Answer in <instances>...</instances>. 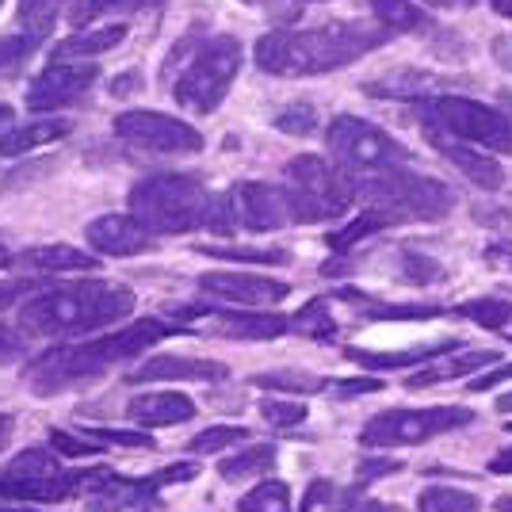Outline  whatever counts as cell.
Returning a JSON list of instances; mask_svg holds the SVG:
<instances>
[{"mask_svg":"<svg viewBox=\"0 0 512 512\" xmlns=\"http://www.w3.org/2000/svg\"><path fill=\"white\" fill-rule=\"evenodd\" d=\"M383 23H325L310 31H272L256 43V65L272 77H318L386 43Z\"/></svg>","mask_w":512,"mask_h":512,"instance_id":"obj_2","label":"cell"},{"mask_svg":"<svg viewBox=\"0 0 512 512\" xmlns=\"http://www.w3.org/2000/svg\"><path fill=\"white\" fill-rule=\"evenodd\" d=\"M8 123H12V107H0V134L8 130Z\"/></svg>","mask_w":512,"mask_h":512,"instance_id":"obj_58","label":"cell"},{"mask_svg":"<svg viewBox=\"0 0 512 512\" xmlns=\"http://www.w3.org/2000/svg\"><path fill=\"white\" fill-rule=\"evenodd\" d=\"M497 512H512V497H501V501H497Z\"/></svg>","mask_w":512,"mask_h":512,"instance_id":"obj_61","label":"cell"},{"mask_svg":"<svg viewBox=\"0 0 512 512\" xmlns=\"http://www.w3.org/2000/svg\"><path fill=\"white\" fill-rule=\"evenodd\" d=\"M428 142L444 153L451 165L467 176L470 184H478V188H486V192H497V188L505 184V169L497 165V157L482 153L478 146H467V142H448V138H444V134H436V130H428Z\"/></svg>","mask_w":512,"mask_h":512,"instance_id":"obj_19","label":"cell"},{"mask_svg":"<svg viewBox=\"0 0 512 512\" xmlns=\"http://www.w3.org/2000/svg\"><path fill=\"white\" fill-rule=\"evenodd\" d=\"M85 436L100 440V444H119V448H153L146 432H119V428H85Z\"/></svg>","mask_w":512,"mask_h":512,"instance_id":"obj_45","label":"cell"},{"mask_svg":"<svg viewBox=\"0 0 512 512\" xmlns=\"http://www.w3.org/2000/svg\"><path fill=\"white\" fill-rule=\"evenodd\" d=\"M230 199H234L237 226L249 230V234H272L287 222H299L291 188H272V184H253L249 180V184H237Z\"/></svg>","mask_w":512,"mask_h":512,"instance_id":"obj_13","label":"cell"},{"mask_svg":"<svg viewBox=\"0 0 512 512\" xmlns=\"http://www.w3.org/2000/svg\"><path fill=\"white\" fill-rule=\"evenodd\" d=\"M276 127L283 130V134H295V138H306V134H314V127H318V111H314L310 104L287 107L283 115H276Z\"/></svg>","mask_w":512,"mask_h":512,"instance_id":"obj_41","label":"cell"},{"mask_svg":"<svg viewBox=\"0 0 512 512\" xmlns=\"http://www.w3.org/2000/svg\"><path fill=\"white\" fill-rule=\"evenodd\" d=\"M199 291L211 295V299L234 302V306H253V310H264V306H276V302L287 299V283L268 276H253V272H203L199 276Z\"/></svg>","mask_w":512,"mask_h":512,"instance_id":"obj_15","label":"cell"},{"mask_svg":"<svg viewBox=\"0 0 512 512\" xmlns=\"http://www.w3.org/2000/svg\"><path fill=\"white\" fill-rule=\"evenodd\" d=\"M88 245L104 256H134L153 249V234L134 214H104L85 226Z\"/></svg>","mask_w":512,"mask_h":512,"instance_id":"obj_16","label":"cell"},{"mask_svg":"<svg viewBox=\"0 0 512 512\" xmlns=\"http://www.w3.org/2000/svg\"><path fill=\"white\" fill-rule=\"evenodd\" d=\"M272 463H276V448H272V444H253V448L230 455V459L218 467V474H222V482H241V478H253V474L272 470Z\"/></svg>","mask_w":512,"mask_h":512,"instance_id":"obj_27","label":"cell"},{"mask_svg":"<svg viewBox=\"0 0 512 512\" xmlns=\"http://www.w3.org/2000/svg\"><path fill=\"white\" fill-rule=\"evenodd\" d=\"M352 512H390L386 505H379V501H363V505H356Z\"/></svg>","mask_w":512,"mask_h":512,"instance_id":"obj_53","label":"cell"},{"mask_svg":"<svg viewBox=\"0 0 512 512\" xmlns=\"http://www.w3.org/2000/svg\"><path fill=\"white\" fill-rule=\"evenodd\" d=\"M203 256L237 260V264H287L291 260L283 249H203Z\"/></svg>","mask_w":512,"mask_h":512,"instance_id":"obj_42","label":"cell"},{"mask_svg":"<svg viewBox=\"0 0 512 512\" xmlns=\"http://www.w3.org/2000/svg\"><path fill=\"white\" fill-rule=\"evenodd\" d=\"M490 4H493V12H497V16L512 20V0H490Z\"/></svg>","mask_w":512,"mask_h":512,"instance_id":"obj_52","label":"cell"},{"mask_svg":"<svg viewBox=\"0 0 512 512\" xmlns=\"http://www.w3.org/2000/svg\"><path fill=\"white\" fill-rule=\"evenodd\" d=\"M12 425H16V421H12L8 413H0V440H8V432H12Z\"/></svg>","mask_w":512,"mask_h":512,"instance_id":"obj_54","label":"cell"},{"mask_svg":"<svg viewBox=\"0 0 512 512\" xmlns=\"http://www.w3.org/2000/svg\"><path fill=\"white\" fill-rule=\"evenodd\" d=\"M127 39V27L123 23H104V27H92V31H81V35H69L62 46H58V62H77V58H96V54H107Z\"/></svg>","mask_w":512,"mask_h":512,"instance_id":"obj_24","label":"cell"},{"mask_svg":"<svg viewBox=\"0 0 512 512\" xmlns=\"http://www.w3.org/2000/svg\"><path fill=\"white\" fill-rule=\"evenodd\" d=\"M379 379H356V383H337V394H344V398H348V394H371V390H379Z\"/></svg>","mask_w":512,"mask_h":512,"instance_id":"obj_50","label":"cell"},{"mask_svg":"<svg viewBox=\"0 0 512 512\" xmlns=\"http://www.w3.org/2000/svg\"><path fill=\"white\" fill-rule=\"evenodd\" d=\"M402 463L398 459H371L360 467V482H375V478H386V474H398Z\"/></svg>","mask_w":512,"mask_h":512,"instance_id":"obj_48","label":"cell"},{"mask_svg":"<svg viewBox=\"0 0 512 512\" xmlns=\"http://www.w3.org/2000/svg\"><path fill=\"white\" fill-rule=\"evenodd\" d=\"M455 314H459V318L478 321L482 329H505V325L512 321V302H501V299L459 302V306H455Z\"/></svg>","mask_w":512,"mask_h":512,"instance_id":"obj_34","label":"cell"},{"mask_svg":"<svg viewBox=\"0 0 512 512\" xmlns=\"http://www.w3.org/2000/svg\"><path fill=\"white\" fill-rule=\"evenodd\" d=\"M432 8H455V4H470V0H425Z\"/></svg>","mask_w":512,"mask_h":512,"instance_id":"obj_56","label":"cell"},{"mask_svg":"<svg viewBox=\"0 0 512 512\" xmlns=\"http://www.w3.org/2000/svg\"><path fill=\"white\" fill-rule=\"evenodd\" d=\"M287 188L295 199V214L299 222H325V218H337L352 207L356 188L352 180L344 176V169L337 165H325L321 157H295L287 165Z\"/></svg>","mask_w":512,"mask_h":512,"instance_id":"obj_10","label":"cell"},{"mask_svg":"<svg viewBox=\"0 0 512 512\" xmlns=\"http://www.w3.org/2000/svg\"><path fill=\"white\" fill-rule=\"evenodd\" d=\"M69 130H73L69 119H35V123H27V127H8L0 134V157H23V153L65 138Z\"/></svg>","mask_w":512,"mask_h":512,"instance_id":"obj_22","label":"cell"},{"mask_svg":"<svg viewBox=\"0 0 512 512\" xmlns=\"http://www.w3.org/2000/svg\"><path fill=\"white\" fill-rule=\"evenodd\" d=\"M425 130L451 134L455 142H470L490 153H512V123L505 111L486 107L467 96H428L413 104Z\"/></svg>","mask_w":512,"mask_h":512,"instance_id":"obj_5","label":"cell"},{"mask_svg":"<svg viewBox=\"0 0 512 512\" xmlns=\"http://www.w3.org/2000/svg\"><path fill=\"white\" fill-rule=\"evenodd\" d=\"M176 329L161 318H138L123 325V329H111L104 337L85 344H69V348H50L39 360L27 367V390L39 394V398H54V394H65L73 386H85L92 379H100L107 367L123 360H134L138 352L153 348L157 341H169Z\"/></svg>","mask_w":512,"mask_h":512,"instance_id":"obj_1","label":"cell"},{"mask_svg":"<svg viewBox=\"0 0 512 512\" xmlns=\"http://www.w3.org/2000/svg\"><path fill=\"white\" fill-rule=\"evenodd\" d=\"M505 379H512V363H509V367H497V371H490V375H478V379H470L467 390H470V394H482V390H493V386L505 383Z\"/></svg>","mask_w":512,"mask_h":512,"instance_id":"obj_49","label":"cell"},{"mask_svg":"<svg viewBox=\"0 0 512 512\" xmlns=\"http://www.w3.org/2000/svg\"><path fill=\"white\" fill-rule=\"evenodd\" d=\"M115 134L134 146V150L150 153H199L203 138L192 123L176 119V115H161V111H123L115 115Z\"/></svg>","mask_w":512,"mask_h":512,"instance_id":"obj_12","label":"cell"},{"mask_svg":"<svg viewBox=\"0 0 512 512\" xmlns=\"http://www.w3.org/2000/svg\"><path fill=\"white\" fill-rule=\"evenodd\" d=\"M291 329H295V333H306V337H333V318H329L325 299L306 302L299 314L291 318Z\"/></svg>","mask_w":512,"mask_h":512,"instance_id":"obj_37","label":"cell"},{"mask_svg":"<svg viewBox=\"0 0 512 512\" xmlns=\"http://www.w3.org/2000/svg\"><path fill=\"white\" fill-rule=\"evenodd\" d=\"M390 222H394L390 214L371 207V211H363L352 226H344V230H337V234H329V245H333V249H348V245H356V241H363V237L379 234V230L390 226Z\"/></svg>","mask_w":512,"mask_h":512,"instance_id":"obj_35","label":"cell"},{"mask_svg":"<svg viewBox=\"0 0 512 512\" xmlns=\"http://www.w3.org/2000/svg\"><path fill=\"white\" fill-rule=\"evenodd\" d=\"M325 146L333 153L337 169L352 176H379V172H394L406 165V150L383 127L356 119V115H337L325 130Z\"/></svg>","mask_w":512,"mask_h":512,"instance_id":"obj_8","label":"cell"},{"mask_svg":"<svg viewBox=\"0 0 512 512\" xmlns=\"http://www.w3.org/2000/svg\"><path fill=\"white\" fill-rule=\"evenodd\" d=\"M371 8H375V20L383 23L386 31H417L428 23V16L413 0H371Z\"/></svg>","mask_w":512,"mask_h":512,"instance_id":"obj_28","label":"cell"},{"mask_svg":"<svg viewBox=\"0 0 512 512\" xmlns=\"http://www.w3.org/2000/svg\"><path fill=\"white\" fill-rule=\"evenodd\" d=\"M497 409H501V413H512V394H505V398L497 402Z\"/></svg>","mask_w":512,"mask_h":512,"instance_id":"obj_60","label":"cell"},{"mask_svg":"<svg viewBox=\"0 0 512 512\" xmlns=\"http://www.w3.org/2000/svg\"><path fill=\"white\" fill-rule=\"evenodd\" d=\"M77 16V0H20V35L31 43H43L54 35L58 20Z\"/></svg>","mask_w":512,"mask_h":512,"instance_id":"obj_23","label":"cell"},{"mask_svg":"<svg viewBox=\"0 0 512 512\" xmlns=\"http://www.w3.org/2000/svg\"><path fill=\"white\" fill-rule=\"evenodd\" d=\"M88 486V470H54V474H0V497L8 501H65Z\"/></svg>","mask_w":512,"mask_h":512,"instance_id":"obj_17","label":"cell"},{"mask_svg":"<svg viewBox=\"0 0 512 512\" xmlns=\"http://www.w3.org/2000/svg\"><path fill=\"white\" fill-rule=\"evenodd\" d=\"M425 88H432V73L398 69V73H390L386 81L367 85V92H371V96H398V100H406V96H417V92H425Z\"/></svg>","mask_w":512,"mask_h":512,"instance_id":"obj_33","label":"cell"},{"mask_svg":"<svg viewBox=\"0 0 512 512\" xmlns=\"http://www.w3.org/2000/svg\"><path fill=\"white\" fill-rule=\"evenodd\" d=\"M92 85H96V65L54 62L27 85V107L31 111H58V107L81 100Z\"/></svg>","mask_w":512,"mask_h":512,"instance_id":"obj_14","label":"cell"},{"mask_svg":"<svg viewBox=\"0 0 512 512\" xmlns=\"http://www.w3.org/2000/svg\"><path fill=\"white\" fill-rule=\"evenodd\" d=\"M134 310V291L119 283H54L20 306V329L35 337H88L123 321Z\"/></svg>","mask_w":512,"mask_h":512,"instance_id":"obj_3","label":"cell"},{"mask_svg":"<svg viewBox=\"0 0 512 512\" xmlns=\"http://www.w3.org/2000/svg\"><path fill=\"white\" fill-rule=\"evenodd\" d=\"M23 260L35 264V268H43V272H92L100 264L96 256L81 253L73 245H39V249H27Z\"/></svg>","mask_w":512,"mask_h":512,"instance_id":"obj_26","label":"cell"},{"mask_svg":"<svg viewBox=\"0 0 512 512\" xmlns=\"http://www.w3.org/2000/svg\"><path fill=\"white\" fill-rule=\"evenodd\" d=\"M157 4H165V0H85L81 8H77V16L73 23L77 27H85V23L100 20V16H130V12H150Z\"/></svg>","mask_w":512,"mask_h":512,"instance_id":"obj_31","label":"cell"},{"mask_svg":"<svg viewBox=\"0 0 512 512\" xmlns=\"http://www.w3.org/2000/svg\"><path fill=\"white\" fill-rule=\"evenodd\" d=\"M23 356H27V341H23V333L0 321V367H4V363L23 360Z\"/></svg>","mask_w":512,"mask_h":512,"instance_id":"obj_47","label":"cell"},{"mask_svg":"<svg viewBox=\"0 0 512 512\" xmlns=\"http://www.w3.org/2000/svg\"><path fill=\"white\" fill-rule=\"evenodd\" d=\"M50 448L62 451V455H73V459H81V455H96V451H104L100 440H81V436H73V432H65V428H50Z\"/></svg>","mask_w":512,"mask_h":512,"instance_id":"obj_43","label":"cell"},{"mask_svg":"<svg viewBox=\"0 0 512 512\" xmlns=\"http://www.w3.org/2000/svg\"><path fill=\"white\" fill-rule=\"evenodd\" d=\"M474 421V409L463 406H428V409H386L360 428L363 448H409L428 444L432 436L467 428Z\"/></svg>","mask_w":512,"mask_h":512,"instance_id":"obj_9","label":"cell"},{"mask_svg":"<svg viewBox=\"0 0 512 512\" xmlns=\"http://www.w3.org/2000/svg\"><path fill=\"white\" fill-rule=\"evenodd\" d=\"M237 512H291V490L283 482H260L237 501Z\"/></svg>","mask_w":512,"mask_h":512,"instance_id":"obj_32","label":"cell"},{"mask_svg":"<svg viewBox=\"0 0 512 512\" xmlns=\"http://www.w3.org/2000/svg\"><path fill=\"white\" fill-rule=\"evenodd\" d=\"M490 470H493V474H512V448L501 451V455H497V459L490 463Z\"/></svg>","mask_w":512,"mask_h":512,"instance_id":"obj_51","label":"cell"},{"mask_svg":"<svg viewBox=\"0 0 512 512\" xmlns=\"http://www.w3.org/2000/svg\"><path fill=\"white\" fill-rule=\"evenodd\" d=\"M245 4H272V0H245Z\"/></svg>","mask_w":512,"mask_h":512,"instance_id":"obj_62","label":"cell"},{"mask_svg":"<svg viewBox=\"0 0 512 512\" xmlns=\"http://www.w3.org/2000/svg\"><path fill=\"white\" fill-rule=\"evenodd\" d=\"M459 341L451 344H428V348H409V352H363V348H348L344 356L360 367H375V371H390V367H413V363H425L432 356H444V352H455Z\"/></svg>","mask_w":512,"mask_h":512,"instance_id":"obj_25","label":"cell"},{"mask_svg":"<svg viewBox=\"0 0 512 512\" xmlns=\"http://www.w3.org/2000/svg\"><path fill=\"white\" fill-rule=\"evenodd\" d=\"M0 512H39V509H23V505H12L8 497H0Z\"/></svg>","mask_w":512,"mask_h":512,"instance_id":"obj_55","label":"cell"},{"mask_svg":"<svg viewBox=\"0 0 512 512\" xmlns=\"http://www.w3.org/2000/svg\"><path fill=\"white\" fill-rule=\"evenodd\" d=\"M333 509H337V486L325 482V478L310 482L306 497H302V512H333Z\"/></svg>","mask_w":512,"mask_h":512,"instance_id":"obj_44","label":"cell"},{"mask_svg":"<svg viewBox=\"0 0 512 512\" xmlns=\"http://www.w3.org/2000/svg\"><path fill=\"white\" fill-rule=\"evenodd\" d=\"M153 379H195V383H222L230 379V367L218 360H184V356H153L138 363L130 383H153Z\"/></svg>","mask_w":512,"mask_h":512,"instance_id":"obj_20","label":"cell"},{"mask_svg":"<svg viewBox=\"0 0 512 512\" xmlns=\"http://www.w3.org/2000/svg\"><path fill=\"white\" fill-rule=\"evenodd\" d=\"M127 417L146 428H169L184 425L195 417V402L180 390H150V394H134L127 402Z\"/></svg>","mask_w":512,"mask_h":512,"instance_id":"obj_18","label":"cell"},{"mask_svg":"<svg viewBox=\"0 0 512 512\" xmlns=\"http://www.w3.org/2000/svg\"><path fill=\"white\" fill-rule=\"evenodd\" d=\"M54 470H62V463H58V455L46 448H27L20 451L8 467H4V474H54Z\"/></svg>","mask_w":512,"mask_h":512,"instance_id":"obj_39","label":"cell"},{"mask_svg":"<svg viewBox=\"0 0 512 512\" xmlns=\"http://www.w3.org/2000/svg\"><path fill=\"white\" fill-rule=\"evenodd\" d=\"M0 8H4V0H0Z\"/></svg>","mask_w":512,"mask_h":512,"instance_id":"obj_63","label":"cell"},{"mask_svg":"<svg viewBox=\"0 0 512 512\" xmlns=\"http://www.w3.org/2000/svg\"><path fill=\"white\" fill-rule=\"evenodd\" d=\"M12 260H16V256H12V253H8V249H4V245H0V268H8Z\"/></svg>","mask_w":512,"mask_h":512,"instance_id":"obj_59","label":"cell"},{"mask_svg":"<svg viewBox=\"0 0 512 512\" xmlns=\"http://www.w3.org/2000/svg\"><path fill=\"white\" fill-rule=\"evenodd\" d=\"M237 69H241V43L234 35H218L195 50L188 65L176 73L172 96L184 111L195 115H211L214 107L226 100V92L234 85Z\"/></svg>","mask_w":512,"mask_h":512,"instance_id":"obj_7","label":"cell"},{"mask_svg":"<svg viewBox=\"0 0 512 512\" xmlns=\"http://www.w3.org/2000/svg\"><path fill=\"white\" fill-rule=\"evenodd\" d=\"M50 283H39V279H12V283H0V310H8L12 302L27 299V295H39Z\"/></svg>","mask_w":512,"mask_h":512,"instance_id":"obj_46","label":"cell"},{"mask_svg":"<svg viewBox=\"0 0 512 512\" xmlns=\"http://www.w3.org/2000/svg\"><path fill=\"white\" fill-rule=\"evenodd\" d=\"M130 214L150 230V234H188V230H207L214 195L180 172H161L146 176L130 188Z\"/></svg>","mask_w":512,"mask_h":512,"instance_id":"obj_4","label":"cell"},{"mask_svg":"<svg viewBox=\"0 0 512 512\" xmlns=\"http://www.w3.org/2000/svg\"><path fill=\"white\" fill-rule=\"evenodd\" d=\"M260 417L268 421L272 428H295L306 421V406L299 402H279V398H268V402H260Z\"/></svg>","mask_w":512,"mask_h":512,"instance_id":"obj_40","label":"cell"},{"mask_svg":"<svg viewBox=\"0 0 512 512\" xmlns=\"http://www.w3.org/2000/svg\"><path fill=\"white\" fill-rule=\"evenodd\" d=\"M241 440H249V428L241 425H214L207 432H199L195 440H188V451L192 455H214V451H226L241 444Z\"/></svg>","mask_w":512,"mask_h":512,"instance_id":"obj_36","label":"cell"},{"mask_svg":"<svg viewBox=\"0 0 512 512\" xmlns=\"http://www.w3.org/2000/svg\"><path fill=\"white\" fill-rule=\"evenodd\" d=\"M195 474L199 467L192 463H172L153 478H119L107 470H88V512H157V490L172 482H192Z\"/></svg>","mask_w":512,"mask_h":512,"instance_id":"obj_11","label":"cell"},{"mask_svg":"<svg viewBox=\"0 0 512 512\" xmlns=\"http://www.w3.org/2000/svg\"><path fill=\"white\" fill-rule=\"evenodd\" d=\"M35 46L27 35H4L0 39V81H8V77H16L23 65H27V58L35 54Z\"/></svg>","mask_w":512,"mask_h":512,"instance_id":"obj_38","label":"cell"},{"mask_svg":"<svg viewBox=\"0 0 512 512\" xmlns=\"http://www.w3.org/2000/svg\"><path fill=\"white\" fill-rule=\"evenodd\" d=\"M501 104H505V115H509V123H512V92L509 88H501Z\"/></svg>","mask_w":512,"mask_h":512,"instance_id":"obj_57","label":"cell"},{"mask_svg":"<svg viewBox=\"0 0 512 512\" xmlns=\"http://www.w3.org/2000/svg\"><path fill=\"white\" fill-rule=\"evenodd\" d=\"M253 386L283 390V394H318V390H325V379L306 375V371H264V375H253Z\"/></svg>","mask_w":512,"mask_h":512,"instance_id":"obj_30","label":"cell"},{"mask_svg":"<svg viewBox=\"0 0 512 512\" xmlns=\"http://www.w3.org/2000/svg\"><path fill=\"white\" fill-rule=\"evenodd\" d=\"M352 188H356V199H367L375 211H386L394 222L398 218H444L455 207L448 184L432 176H417L409 169L356 176Z\"/></svg>","mask_w":512,"mask_h":512,"instance_id":"obj_6","label":"cell"},{"mask_svg":"<svg viewBox=\"0 0 512 512\" xmlns=\"http://www.w3.org/2000/svg\"><path fill=\"white\" fill-rule=\"evenodd\" d=\"M211 318L214 333H226V337H249V341H268V337H283V333H295L291 318H279V314H207Z\"/></svg>","mask_w":512,"mask_h":512,"instance_id":"obj_21","label":"cell"},{"mask_svg":"<svg viewBox=\"0 0 512 512\" xmlns=\"http://www.w3.org/2000/svg\"><path fill=\"white\" fill-rule=\"evenodd\" d=\"M417 509L421 512H482L478 497L467 490H451V486H428L417 497Z\"/></svg>","mask_w":512,"mask_h":512,"instance_id":"obj_29","label":"cell"}]
</instances>
